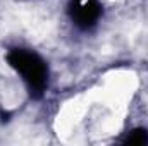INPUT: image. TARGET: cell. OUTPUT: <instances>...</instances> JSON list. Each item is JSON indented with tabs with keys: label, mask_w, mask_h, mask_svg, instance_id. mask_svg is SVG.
Here are the masks:
<instances>
[{
	"label": "cell",
	"mask_w": 148,
	"mask_h": 146,
	"mask_svg": "<svg viewBox=\"0 0 148 146\" xmlns=\"http://www.w3.org/2000/svg\"><path fill=\"white\" fill-rule=\"evenodd\" d=\"M10 65L23 76V79L29 84L31 89L41 91L47 83V67L43 60L36 53L26 52V50H14L9 55Z\"/></svg>",
	"instance_id": "6da1fadb"
},
{
	"label": "cell",
	"mask_w": 148,
	"mask_h": 146,
	"mask_svg": "<svg viewBox=\"0 0 148 146\" xmlns=\"http://www.w3.org/2000/svg\"><path fill=\"white\" fill-rule=\"evenodd\" d=\"M100 16L98 0H73V19L81 28H90Z\"/></svg>",
	"instance_id": "7a4b0ae2"
}]
</instances>
